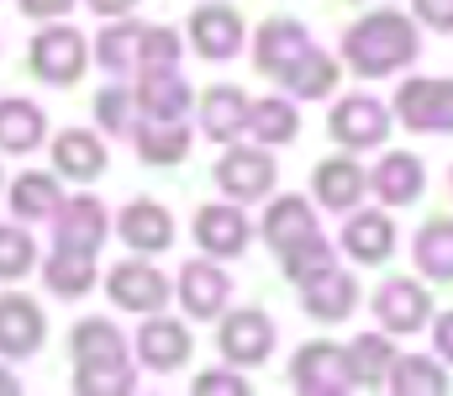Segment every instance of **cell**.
I'll use <instances>...</instances> for the list:
<instances>
[{"label": "cell", "mask_w": 453, "mask_h": 396, "mask_svg": "<svg viewBox=\"0 0 453 396\" xmlns=\"http://www.w3.org/2000/svg\"><path fill=\"white\" fill-rule=\"evenodd\" d=\"M42 264V285H48V296H58V301H80V296H90L96 291V280H101V264L96 254H80V249H58L53 244V254Z\"/></svg>", "instance_id": "cell-28"}, {"label": "cell", "mask_w": 453, "mask_h": 396, "mask_svg": "<svg viewBox=\"0 0 453 396\" xmlns=\"http://www.w3.org/2000/svg\"><path fill=\"white\" fill-rule=\"evenodd\" d=\"M174 301L190 322H217L232 307V280H226L222 260H185L174 275Z\"/></svg>", "instance_id": "cell-13"}, {"label": "cell", "mask_w": 453, "mask_h": 396, "mask_svg": "<svg viewBox=\"0 0 453 396\" xmlns=\"http://www.w3.org/2000/svg\"><path fill=\"white\" fill-rule=\"evenodd\" d=\"M306 48H311L306 21H296V16H264L258 32H253V69L269 74V80H280Z\"/></svg>", "instance_id": "cell-17"}, {"label": "cell", "mask_w": 453, "mask_h": 396, "mask_svg": "<svg viewBox=\"0 0 453 396\" xmlns=\"http://www.w3.org/2000/svg\"><path fill=\"white\" fill-rule=\"evenodd\" d=\"M369 307H374V317L390 338H411L433 322V291H427L422 275H385L374 285Z\"/></svg>", "instance_id": "cell-5"}, {"label": "cell", "mask_w": 453, "mask_h": 396, "mask_svg": "<svg viewBox=\"0 0 453 396\" xmlns=\"http://www.w3.org/2000/svg\"><path fill=\"white\" fill-rule=\"evenodd\" d=\"M142 21L111 16L101 27V37H90V64H101L106 74H137V53H142Z\"/></svg>", "instance_id": "cell-30"}, {"label": "cell", "mask_w": 453, "mask_h": 396, "mask_svg": "<svg viewBox=\"0 0 453 396\" xmlns=\"http://www.w3.org/2000/svg\"><path fill=\"white\" fill-rule=\"evenodd\" d=\"M37 269V244L27 222H0V285H16Z\"/></svg>", "instance_id": "cell-38"}, {"label": "cell", "mask_w": 453, "mask_h": 396, "mask_svg": "<svg viewBox=\"0 0 453 396\" xmlns=\"http://www.w3.org/2000/svg\"><path fill=\"white\" fill-rule=\"evenodd\" d=\"M0 396H21V381H16L5 365H0Z\"/></svg>", "instance_id": "cell-46"}, {"label": "cell", "mask_w": 453, "mask_h": 396, "mask_svg": "<svg viewBox=\"0 0 453 396\" xmlns=\"http://www.w3.org/2000/svg\"><path fill=\"white\" fill-rule=\"evenodd\" d=\"M196 122H201V137H211V143H237L242 128H248V96L237 90V85H211V90H201V101H196Z\"/></svg>", "instance_id": "cell-27"}, {"label": "cell", "mask_w": 453, "mask_h": 396, "mask_svg": "<svg viewBox=\"0 0 453 396\" xmlns=\"http://www.w3.org/2000/svg\"><path fill=\"white\" fill-rule=\"evenodd\" d=\"M369 190V169L353 159V153H333V159H317L311 164V201L322 212H353Z\"/></svg>", "instance_id": "cell-16"}, {"label": "cell", "mask_w": 453, "mask_h": 396, "mask_svg": "<svg viewBox=\"0 0 453 396\" xmlns=\"http://www.w3.org/2000/svg\"><path fill=\"white\" fill-rule=\"evenodd\" d=\"M390 117H401L411 132H453V80H406L390 101Z\"/></svg>", "instance_id": "cell-14"}, {"label": "cell", "mask_w": 453, "mask_h": 396, "mask_svg": "<svg viewBox=\"0 0 453 396\" xmlns=\"http://www.w3.org/2000/svg\"><path fill=\"white\" fill-rule=\"evenodd\" d=\"M248 143H264V148H285L301 137V112H296V96H258L248 101V128H242Z\"/></svg>", "instance_id": "cell-31"}, {"label": "cell", "mask_w": 453, "mask_h": 396, "mask_svg": "<svg viewBox=\"0 0 453 396\" xmlns=\"http://www.w3.org/2000/svg\"><path fill=\"white\" fill-rule=\"evenodd\" d=\"M85 5H90L101 21H111V16H132V5H137V0H85Z\"/></svg>", "instance_id": "cell-45"}, {"label": "cell", "mask_w": 453, "mask_h": 396, "mask_svg": "<svg viewBox=\"0 0 453 396\" xmlns=\"http://www.w3.org/2000/svg\"><path fill=\"white\" fill-rule=\"evenodd\" d=\"M116 238H121L132 254H153V260H158V254L174 249V212H169L164 201H153V196H137V201L121 206Z\"/></svg>", "instance_id": "cell-15"}, {"label": "cell", "mask_w": 453, "mask_h": 396, "mask_svg": "<svg viewBox=\"0 0 453 396\" xmlns=\"http://www.w3.org/2000/svg\"><path fill=\"white\" fill-rule=\"evenodd\" d=\"M190 233H196V249L206 254V260H242L248 254V244H253V222H248V212L237 206V201H206V206H196V222H190Z\"/></svg>", "instance_id": "cell-12"}, {"label": "cell", "mask_w": 453, "mask_h": 396, "mask_svg": "<svg viewBox=\"0 0 453 396\" xmlns=\"http://www.w3.org/2000/svg\"><path fill=\"white\" fill-rule=\"evenodd\" d=\"M417 58H422V27H417V16H406L395 5L364 11L342 32V64L358 80H390V74L411 69Z\"/></svg>", "instance_id": "cell-1"}, {"label": "cell", "mask_w": 453, "mask_h": 396, "mask_svg": "<svg viewBox=\"0 0 453 396\" xmlns=\"http://www.w3.org/2000/svg\"><path fill=\"white\" fill-rule=\"evenodd\" d=\"M132 96H137V117H148V122H185V112L196 106V90L180 80V69H169V74H137Z\"/></svg>", "instance_id": "cell-26"}, {"label": "cell", "mask_w": 453, "mask_h": 396, "mask_svg": "<svg viewBox=\"0 0 453 396\" xmlns=\"http://www.w3.org/2000/svg\"><path fill=\"white\" fill-rule=\"evenodd\" d=\"M317 233H322V217H317L311 196H296V190L274 196L269 212H264V222H258V238H264L274 254H285V249H296V244H306V238H317Z\"/></svg>", "instance_id": "cell-19"}, {"label": "cell", "mask_w": 453, "mask_h": 396, "mask_svg": "<svg viewBox=\"0 0 453 396\" xmlns=\"http://www.w3.org/2000/svg\"><path fill=\"white\" fill-rule=\"evenodd\" d=\"M27 69H32V80H42L53 90H69L90 69V37L69 21H42L37 37L27 43Z\"/></svg>", "instance_id": "cell-3"}, {"label": "cell", "mask_w": 453, "mask_h": 396, "mask_svg": "<svg viewBox=\"0 0 453 396\" xmlns=\"http://www.w3.org/2000/svg\"><path fill=\"white\" fill-rule=\"evenodd\" d=\"M427 328H433V354L453 370V307H449V312H433V322H427Z\"/></svg>", "instance_id": "cell-43"}, {"label": "cell", "mask_w": 453, "mask_h": 396, "mask_svg": "<svg viewBox=\"0 0 453 396\" xmlns=\"http://www.w3.org/2000/svg\"><path fill=\"white\" fill-rule=\"evenodd\" d=\"M449 190H453V175H449Z\"/></svg>", "instance_id": "cell-48"}, {"label": "cell", "mask_w": 453, "mask_h": 396, "mask_svg": "<svg viewBox=\"0 0 453 396\" xmlns=\"http://www.w3.org/2000/svg\"><path fill=\"white\" fill-rule=\"evenodd\" d=\"M48 143V112L27 96H0V153H37Z\"/></svg>", "instance_id": "cell-29"}, {"label": "cell", "mask_w": 453, "mask_h": 396, "mask_svg": "<svg viewBox=\"0 0 453 396\" xmlns=\"http://www.w3.org/2000/svg\"><path fill=\"white\" fill-rule=\"evenodd\" d=\"M338 249L348 264H364V269L385 264L395 254V222H390V212H358L353 206L338 233Z\"/></svg>", "instance_id": "cell-21"}, {"label": "cell", "mask_w": 453, "mask_h": 396, "mask_svg": "<svg viewBox=\"0 0 453 396\" xmlns=\"http://www.w3.org/2000/svg\"><path fill=\"white\" fill-rule=\"evenodd\" d=\"M106 233H111V212H106V201H96V196H69V201L53 212V244H58V249L101 254Z\"/></svg>", "instance_id": "cell-18"}, {"label": "cell", "mask_w": 453, "mask_h": 396, "mask_svg": "<svg viewBox=\"0 0 453 396\" xmlns=\"http://www.w3.org/2000/svg\"><path fill=\"white\" fill-rule=\"evenodd\" d=\"M385 392L395 396H449V365L438 354H395L390 376H385Z\"/></svg>", "instance_id": "cell-34"}, {"label": "cell", "mask_w": 453, "mask_h": 396, "mask_svg": "<svg viewBox=\"0 0 453 396\" xmlns=\"http://www.w3.org/2000/svg\"><path fill=\"white\" fill-rule=\"evenodd\" d=\"M53 175L58 180H74V185H90L106 175V137L90 128H64L53 143Z\"/></svg>", "instance_id": "cell-23"}, {"label": "cell", "mask_w": 453, "mask_h": 396, "mask_svg": "<svg viewBox=\"0 0 453 396\" xmlns=\"http://www.w3.org/2000/svg\"><path fill=\"white\" fill-rule=\"evenodd\" d=\"M5 201H11V217L16 222H53V212L64 206V180L48 175V169H21L11 185H5Z\"/></svg>", "instance_id": "cell-25"}, {"label": "cell", "mask_w": 453, "mask_h": 396, "mask_svg": "<svg viewBox=\"0 0 453 396\" xmlns=\"http://www.w3.org/2000/svg\"><path fill=\"white\" fill-rule=\"evenodd\" d=\"M69 360H74V392L80 396H132L137 392V360L132 338L111 317H80L69 328Z\"/></svg>", "instance_id": "cell-2"}, {"label": "cell", "mask_w": 453, "mask_h": 396, "mask_svg": "<svg viewBox=\"0 0 453 396\" xmlns=\"http://www.w3.org/2000/svg\"><path fill=\"white\" fill-rule=\"evenodd\" d=\"M96 128H106L111 137H127L137 128V96L132 85H101L96 90Z\"/></svg>", "instance_id": "cell-40"}, {"label": "cell", "mask_w": 453, "mask_h": 396, "mask_svg": "<svg viewBox=\"0 0 453 396\" xmlns=\"http://www.w3.org/2000/svg\"><path fill=\"white\" fill-rule=\"evenodd\" d=\"M338 80H342V58H333V53H322L317 43L280 74V85L296 96V101H327L333 90H338Z\"/></svg>", "instance_id": "cell-32"}, {"label": "cell", "mask_w": 453, "mask_h": 396, "mask_svg": "<svg viewBox=\"0 0 453 396\" xmlns=\"http://www.w3.org/2000/svg\"><path fill=\"white\" fill-rule=\"evenodd\" d=\"M16 11L32 16V21H64L74 11V0H16Z\"/></svg>", "instance_id": "cell-44"}, {"label": "cell", "mask_w": 453, "mask_h": 396, "mask_svg": "<svg viewBox=\"0 0 453 396\" xmlns=\"http://www.w3.org/2000/svg\"><path fill=\"white\" fill-rule=\"evenodd\" d=\"M369 190L385 201V206H417L422 190H427V164L406 148H390L380 153V164L369 169Z\"/></svg>", "instance_id": "cell-22"}, {"label": "cell", "mask_w": 453, "mask_h": 396, "mask_svg": "<svg viewBox=\"0 0 453 396\" xmlns=\"http://www.w3.org/2000/svg\"><path fill=\"white\" fill-rule=\"evenodd\" d=\"M274 317L264 312V307H226L222 317H217V349H222L226 365H237V370H258V365H269L274 360Z\"/></svg>", "instance_id": "cell-6"}, {"label": "cell", "mask_w": 453, "mask_h": 396, "mask_svg": "<svg viewBox=\"0 0 453 396\" xmlns=\"http://www.w3.org/2000/svg\"><path fill=\"white\" fill-rule=\"evenodd\" d=\"M101 285H106L111 307L132 312V317L164 312V307L174 301V280H169L153 260H121V264H111V269L101 275Z\"/></svg>", "instance_id": "cell-7"}, {"label": "cell", "mask_w": 453, "mask_h": 396, "mask_svg": "<svg viewBox=\"0 0 453 396\" xmlns=\"http://www.w3.org/2000/svg\"><path fill=\"white\" fill-rule=\"evenodd\" d=\"M348 360H353L358 392H380V386H385V376H390V365H395V344H390V333L380 328V333L353 338V344H348Z\"/></svg>", "instance_id": "cell-36"}, {"label": "cell", "mask_w": 453, "mask_h": 396, "mask_svg": "<svg viewBox=\"0 0 453 396\" xmlns=\"http://www.w3.org/2000/svg\"><path fill=\"white\" fill-rule=\"evenodd\" d=\"M48 338V317L32 296L5 291L0 296V360H32Z\"/></svg>", "instance_id": "cell-20"}, {"label": "cell", "mask_w": 453, "mask_h": 396, "mask_svg": "<svg viewBox=\"0 0 453 396\" xmlns=\"http://www.w3.org/2000/svg\"><path fill=\"white\" fill-rule=\"evenodd\" d=\"M0 190H5V169H0Z\"/></svg>", "instance_id": "cell-47"}, {"label": "cell", "mask_w": 453, "mask_h": 396, "mask_svg": "<svg viewBox=\"0 0 453 396\" xmlns=\"http://www.w3.org/2000/svg\"><path fill=\"white\" fill-rule=\"evenodd\" d=\"M411 16H417V27H427V32H453V0H411Z\"/></svg>", "instance_id": "cell-42"}, {"label": "cell", "mask_w": 453, "mask_h": 396, "mask_svg": "<svg viewBox=\"0 0 453 396\" xmlns=\"http://www.w3.org/2000/svg\"><path fill=\"white\" fill-rule=\"evenodd\" d=\"M290 386L301 396H348L358 392V376H353V360L342 344H301L296 360H290Z\"/></svg>", "instance_id": "cell-8"}, {"label": "cell", "mask_w": 453, "mask_h": 396, "mask_svg": "<svg viewBox=\"0 0 453 396\" xmlns=\"http://www.w3.org/2000/svg\"><path fill=\"white\" fill-rule=\"evenodd\" d=\"M417 275L433 285H453V217H427L411 238Z\"/></svg>", "instance_id": "cell-35"}, {"label": "cell", "mask_w": 453, "mask_h": 396, "mask_svg": "<svg viewBox=\"0 0 453 396\" xmlns=\"http://www.w3.org/2000/svg\"><path fill=\"white\" fill-rule=\"evenodd\" d=\"M327 137L338 143L342 153H369V148H385L390 137V106L380 96H342L338 106L327 112Z\"/></svg>", "instance_id": "cell-9"}, {"label": "cell", "mask_w": 453, "mask_h": 396, "mask_svg": "<svg viewBox=\"0 0 453 396\" xmlns=\"http://www.w3.org/2000/svg\"><path fill=\"white\" fill-rule=\"evenodd\" d=\"M185 37H190L185 48H196V58H206V64H226V58H237L248 48V27L226 0L196 5L190 21H185Z\"/></svg>", "instance_id": "cell-11"}, {"label": "cell", "mask_w": 453, "mask_h": 396, "mask_svg": "<svg viewBox=\"0 0 453 396\" xmlns=\"http://www.w3.org/2000/svg\"><path fill=\"white\" fill-rule=\"evenodd\" d=\"M274 148H264V143H226L222 159H217V169H211V180H217V190H222L226 201H237V206H253V201H269L274 196Z\"/></svg>", "instance_id": "cell-4"}, {"label": "cell", "mask_w": 453, "mask_h": 396, "mask_svg": "<svg viewBox=\"0 0 453 396\" xmlns=\"http://www.w3.org/2000/svg\"><path fill=\"white\" fill-rule=\"evenodd\" d=\"M185 58V37L174 27H148L142 32V53H137V74H169Z\"/></svg>", "instance_id": "cell-39"}, {"label": "cell", "mask_w": 453, "mask_h": 396, "mask_svg": "<svg viewBox=\"0 0 453 396\" xmlns=\"http://www.w3.org/2000/svg\"><path fill=\"white\" fill-rule=\"evenodd\" d=\"M358 280H353V269H342L333 264L327 275H317L311 285H301V307H306V317L311 322H322V328H333V322H348L353 312H358Z\"/></svg>", "instance_id": "cell-24"}, {"label": "cell", "mask_w": 453, "mask_h": 396, "mask_svg": "<svg viewBox=\"0 0 453 396\" xmlns=\"http://www.w3.org/2000/svg\"><path fill=\"white\" fill-rule=\"evenodd\" d=\"M190 349H196L190 322L164 317V312H148V317H142V328L132 333V360H137L142 370H153V376L185 370V365H190Z\"/></svg>", "instance_id": "cell-10"}, {"label": "cell", "mask_w": 453, "mask_h": 396, "mask_svg": "<svg viewBox=\"0 0 453 396\" xmlns=\"http://www.w3.org/2000/svg\"><path fill=\"white\" fill-rule=\"evenodd\" d=\"M190 396H248V381H242L237 365H226V370H201V376L190 381Z\"/></svg>", "instance_id": "cell-41"}, {"label": "cell", "mask_w": 453, "mask_h": 396, "mask_svg": "<svg viewBox=\"0 0 453 396\" xmlns=\"http://www.w3.org/2000/svg\"><path fill=\"white\" fill-rule=\"evenodd\" d=\"M190 128L185 122H148V117H137V128H132V148H137V159L142 164H153V169H174V164H185L190 159Z\"/></svg>", "instance_id": "cell-33"}, {"label": "cell", "mask_w": 453, "mask_h": 396, "mask_svg": "<svg viewBox=\"0 0 453 396\" xmlns=\"http://www.w3.org/2000/svg\"><path fill=\"white\" fill-rule=\"evenodd\" d=\"M333 264H338L333 238H327V233H317V238H306V244H296V249H285V254H280V275L301 291V285H311L317 275H327Z\"/></svg>", "instance_id": "cell-37"}]
</instances>
